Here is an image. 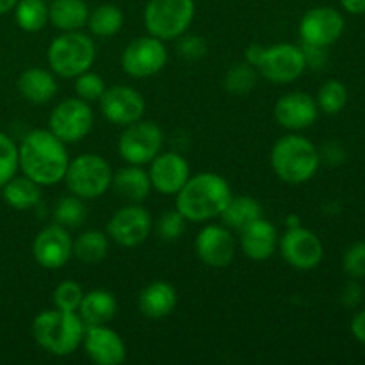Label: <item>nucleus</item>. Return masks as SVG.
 I'll return each instance as SVG.
<instances>
[{
  "instance_id": "1",
  "label": "nucleus",
  "mask_w": 365,
  "mask_h": 365,
  "mask_svg": "<svg viewBox=\"0 0 365 365\" xmlns=\"http://www.w3.org/2000/svg\"><path fill=\"white\" fill-rule=\"evenodd\" d=\"M18 164L21 173L41 187L59 184L70 164L66 143L61 141L48 128L29 132L18 146Z\"/></svg>"
},
{
  "instance_id": "2",
  "label": "nucleus",
  "mask_w": 365,
  "mask_h": 365,
  "mask_svg": "<svg viewBox=\"0 0 365 365\" xmlns=\"http://www.w3.org/2000/svg\"><path fill=\"white\" fill-rule=\"evenodd\" d=\"M175 209L192 223H205L221 216L232 198L227 178L217 173H198L189 177L184 187L177 192Z\"/></svg>"
},
{
  "instance_id": "3",
  "label": "nucleus",
  "mask_w": 365,
  "mask_h": 365,
  "mask_svg": "<svg viewBox=\"0 0 365 365\" xmlns=\"http://www.w3.org/2000/svg\"><path fill=\"white\" fill-rule=\"evenodd\" d=\"M86 324L78 312L53 309L38 314L32 321L36 344L53 356H68L82 346Z\"/></svg>"
},
{
  "instance_id": "4",
  "label": "nucleus",
  "mask_w": 365,
  "mask_h": 365,
  "mask_svg": "<svg viewBox=\"0 0 365 365\" xmlns=\"http://www.w3.org/2000/svg\"><path fill=\"white\" fill-rule=\"evenodd\" d=\"M321 155L310 139L298 134H287L278 139L271 150V166L282 182L299 185L317 173Z\"/></svg>"
},
{
  "instance_id": "5",
  "label": "nucleus",
  "mask_w": 365,
  "mask_h": 365,
  "mask_svg": "<svg viewBox=\"0 0 365 365\" xmlns=\"http://www.w3.org/2000/svg\"><path fill=\"white\" fill-rule=\"evenodd\" d=\"M95 59V41L82 31L63 32L50 43L46 50L50 71L63 78H75L91 70Z\"/></svg>"
},
{
  "instance_id": "6",
  "label": "nucleus",
  "mask_w": 365,
  "mask_h": 365,
  "mask_svg": "<svg viewBox=\"0 0 365 365\" xmlns=\"http://www.w3.org/2000/svg\"><path fill=\"white\" fill-rule=\"evenodd\" d=\"M113 170L103 157L82 153L70 160L63 182L71 195L82 200H95L106 195L113 185Z\"/></svg>"
},
{
  "instance_id": "7",
  "label": "nucleus",
  "mask_w": 365,
  "mask_h": 365,
  "mask_svg": "<svg viewBox=\"0 0 365 365\" xmlns=\"http://www.w3.org/2000/svg\"><path fill=\"white\" fill-rule=\"evenodd\" d=\"M195 13V0H150L143 18L150 36L163 41H173L187 32Z\"/></svg>"
},
{
  "instance_id": "8",
  "label": "nucleus",
  "mask_w": 365,
  "mask_h": 365,
  "mask_svg": "<svg viewBox=\"0 0 365 365\" xmlns=\"http://www.w3.org/2000/svg\"><path fill=\"white\" fill-rule=\"evenodd\" d=\"M164 146V134L159 125L152 121H135L123 127L118 139V153L127 164L145 166L150 164Z\"/></svg>"
},
{
  "instance_id": "9",
  "label": "nucleus",
  "mask_w": 365,
  "mask_h": 365,
  "mask_svg": "<svg viewBox=\"0 0 365 365\" xmlns=\"http://www.w3.org/2000/svg\"><path fill=\"white\" fill-rule=\"evenodd\" d=\"M95 114L86 100L73 96L57 103L48 116V130L66 145L82 141L91 132Z\"/></svg>"
},
{
  "instance_id": "10",
  "label": "nucleus",
  "mask_w": 365,
  "mask_h": 365,
  "mask_svg": "<svg viewBox=\"0 0 365 365\" xmlns=\"http://www.w3.org/2000/svg\"><path fill=\"white\" fill-rule=\"evenodd\" d=\"M305 57L302 46L292 43H278V45L264 46L257 70L273 84H289L302 77L305 71Z\"/></svg>"
},
{
  "instance_id": "11",
  "label": "nucleus",
  "mask_w": 365,
  "mask_h": 365,
  "mask_svg": "<svg viewBox=\"0 0 365 365\" xmlns=\"http://www.w3.org/2000/svg\"><path fill=\"white\" fill-rule=\"evenodd\" d=\"M168 63V50L163 39L145 36L128 43L121 53V68L128 77L148 78L164 70Z\"/></svg>"
},
{
  "instance_id": "12",
  "label": "nucleus",
  "mask_w": 365,
  "mask_h": 365,
  "mask_svg": "<svg viewBox=\"0 0 365 365\" xmlns=\"http://www.w3.org/2000/svg\"><path fill=\"white\" fill-rule=\"evenodd\" d=\"M152 227V216L148 210L139 203H130L113 214L107 223L106 234L110 241L123 248H135L148 239Z\"/></svg>"
},
{
  "instance_id": "13",
  "label": "nucleus",
  "mask_w": 365,
  "mask_h": 365,
  "mask_svg": "<svg viewBox=\"0 0 365 365\" xmlns=\"http://www.w3.org/2000/svg\"><path fill=\"white\" fill-rule=\"evenodd\" d=\"M278 248L285 262L298 271L314 269L319 266L324 255L321 239L303 227L287 228L284 237L278 241Z\"/></svg>"
},
{
  "instance_id": "14",
  "label": "nucleus",
  "mask_w": 365,
  "mask_h": 365,
  "mask_svg": "<svg viewBox=\"0 0 365 365\" xmlns=\"http://www.w3.org/2000/svg\"><path fill=\"white\" fill-rule=\"evenodd\" d=\"M32 257L43 269H61L73 257V239L68 228L53 223L38 232L32 242Z\"/></svg>"
},
{
  "instance_id": "15",
  "label": "nucleus",
  "mask_w": 365,
  "mask_h": 365,
  "mask_svg": "<svg viewBox=\"0 0 365 365\" xmlns=\"http://www.w3.org/2000/svg\"><path fill=\"white\" fill-rule=\"evenodd\" d=\"M98 102L103 118L118 127H127L143 120L146 109L143 95L130 86H113L106 89Z\"/></svg>"
},
{
  "instance_id": "16",
  "label": "nucleus",
  "mask_w": 365,
  "mask_h": 365,
  "mask_svg": "<svg viewBox=\"0 0 365 365\" xmlns=\"http://www.w3.org/2000/svg\"><path fill=\"white\" fill-rule=\"evenodd\" d=\"M235 250H237V242L230 228L225 225H207L196 235V255L205 266L212 269H223L230 266L235 257Z\"/></svg>"
},
{
  "instance_id": "17",
  "label": "nucleus",
  "mask_w": 365,
  "mask_h": 365,
  "mask_svg": "<svg viewBox=\"0 0 365 365\" xmlns=\"http://www.w3.org/2000/svg\"><path fill=\"white\" fill-rule=\"evenodd\" d=\"M344 32V18L337 9L328 6L314 7L299 21V38L307 45L330 46Z\"/></svg>"
},
{
  "instance_id": "18",
  "label": "nucleus",
  "mask_w": 365,
  "mask_h": 365,
  "mask_svg": "<svg viewBox=\"0 0 365 365\" xmlns=\"http://www.w3.org/2000/svg\"><path fill=\"white\" fill-rule=\"evenodd\" d=\"M82 346L89 360L98 365H120L127 359V346L123 339L107 324L86 327Z\"/></svg>"
},
{
  "instance_id": "19",
  "label": "nucleus",
  "mask_w": 365,
  "mask_h": 365,
  "mask_svg": "<svg viewBox=\"0 0 365 365\" xmlns=\"http://www.w3.org/2000/svg\"><path fill=\"white\" fill-rule=\"evenodd\" d=\"M148 177L152 189L160 195H177L191 177L189 163L177 152H160L150 163Z\"/></svg>"
},
{
  "instance_id": "20",
  "label": "nucleus",
  "mask_w": 365,
  "mask_h": 365,
  "mask_svg": "<svg viewBox=\"0 0 365 365\" xmlns=\"http://www.w3.org/2000/svg\"><path fill=\"white\" fill-rule=\"evenodd\" d=\"M274 120L287 130H303L314 125L319 114L316 98L303 91H292L280 96L274 103Z\"/></svg>"
},
{
  "instance_id": "21",
  "label": "nucleus",
  "mask_w": 365,
  "mask_h": 365,
  "mask_svg": "<svg viewBox=\"0 0 365 365\" xmlns=\"http://www.w3.org/2000/svg\"><path fill=\"white\" fill-rule=\"evenodd\" d=\"M278 232L273 223H269L264 217L250 223L241 230L239 245H241L242 253L250 260L262 262V260L271 259L278 248Z\"/></svg>"
},
{
  "instance_id": "22",
  "label": "nucleus",
  "mask_w": 365,
  "mask_h": 365,
  "mask_svg": "<svg viewBox=\"0 0 365 365\" xmlns=\"http://www.w3.org/2000/svg\"><path fill=\"white\" fill-rule=\"evenodd\" d=\"M177 303L178 294L173 285L157 280L143 289L138 298V309L148 319H163L173 312Z\"/></svg>"
},
{
  "instance_id": "23",
  "label": "nucleus",
  "mask_w": 365,
  "mask_h": 365,
  "mask_svg": "<svg viewBox=\"0 0 365 365\" xmlns=\"http://www.w3.org/2000/svg\"><path fill=\"white\" fill-rule=\"evenodd\" d=\"M116 312V296L107 289H93V291L84 292V298L78 307V316L84 321L86 327H100V324L110 323Z\"/></svg>"
},
{
  "instance_id": "24",
  "label": "nucleus",
  "mask_w": 365,
  "mask_h": 365,
  "mask_svg": "<svg viewBox=\"0 0 365 365\" xmlns=\"http://www.w3.org/2000/svg\"><path fill=\"white\" fill-rule=\"evenodd\" d=\"M110 187L130 203H141L143 200L148 198L152 191V182H150L148 171L135 164H128L113 175Z\"/></svg>"
},
{
  "instance_id": "25",
  "label": "nucleus",
  "mask_w": 365,
  "mask_h": 365,
  "mask_svg": "<svg viewBox=\"0 0 365 365\" xmlns=\"http://www.w3.org/2000/svg\"><path fill=\"white\" fill-rule=\"evenodd\" d=\"M18 91L27 102L46 103L56 96L57 81L45 68H27L18 78Z\"/></svg>"
},
{
  "instance_id": "26",
  "label": "nucleus",
  "mask_w": 365,
  "mask_h": 365,
  "mask_svg": "<svg viewBox=\"0 0 365 365\" xmlns=\"http://www.w3.org/2000/svg\"><path fill=\"white\" fill-rule=\"evenodd\" d=\"M88 18L89 7L84 0H52L48 6V24L63 32L81 31Z\"/></svg>"
},
{
  "instance_id": "27",
  "label": "nucleus",
  "mask_w": 365,
  "mask_h": 365,
  "mask_svg": "<svg viewBox=\"0 0 365 365\" xmlns=\"http://www.w3.org/2000/svg\"><path fill=\"white\" fill-rule=\"evenodd\" d=\"M0 189H2L4 202L16 210L32 209L41 200V185L36 184L34 180H31L25 175H21V177L14 175Z\"/></svg>"
},
{
  "instance_id": "28",
  "label": "nucleus",
  "mask_w": 365,
  "mask_h": 365,
  "mask_svg": "<svg viewBox=\"0 0 365 365\" xmlns=\"http://www.w3.org/2000/svg\"><path fill=\"white\" fill-rule=\"evenodd\" d=\"M220 217L225 227L241 232L250 223L262 217V205L252 196H237V198L232 196Z\"/></svg>"
},
{
  "instance_id": "29",
  "label": "nucleus",
  "mask_w": 365,
  "mask_h": 365,
  "mask_svg": "<svg viewBox=\"0 0 365 365\" xmlns=\"http://www.w3.org/2000/svg\"><path fill=\"white\" fill-rule=\"evenodd\" d=\"M107 252H109V235L103 232H82L73 241V257L88 266L102 262L107 257Z\"/></svg>"
},
{
  "instance_id": "30",
  "label": "nucleus",
  "mask_w": 365,
  "mask_h": 365,
  "mask_svg": "<svg viewBox=\"0 0 365 365\" xmlns=\"http://www.w3.org/2000/svg\"><path fill=\"white\" fill-rule=\"evenodd\" d=\"M123 11L114 4H100L93 11H89L88 27L93 36L98 38H110L116 36L123 27Z\"/></svg>"
},
{
  "instance_id": "31",
  "label": "nucleus",
  "mask_w": 365,
  "mask_h": 365,
  "mask_svg": "<svg viewBox=\"0 0 365 365\" xmlns=\"http://www.w3.org/2000/svg\"><path fill=\"white\" fill-rule=\"evenodd\" d=\"M14 20L25 32H38L48 24L46 0H18L14 6Z\"/></svg>"
},
{
  "instance_id": "32",
  "label": "nucleus",
  "mask_w": 365,
  "mask_h": 365,
  "mask_svg": "<svg viewBox=\"0 0 365 365\" xmlns=\"http://www.w3.org/2000/svg\"><path fill=\"white\" fill-rule=\"evenodd\" d=\"M257 84V68H253L252 64L237 63L227 71L225 75V89H227L230 95L235 96H245L255 88Z\"/></svg>"
},
{
  "instance_id": "33",
  "label": "nucleus",
  "mask_w": 365,
  "mask_h": 365,
  "mask_svg": "<svg viewBox=\"0 0 365 365\" xmlns=\"http://www.w3.org/2000/svg\"><path fill=\"white\" fill-rule=\"evenodd\" d=\"M53 220L64 228L81 227L86 220L84 200L75 195L63 196L53 209Z\"/></svg>"
},
{
  "instance_id": "34",
  "label": "nucleus",
  "mask_w": 365,
  "mask_h": 365,
  "mask_svg": "<svg viewBox=\"0 0 365 365\" xmlns=\"http://www.w3.org/2000/svg\"><path fill=\"white\" fill-rule=\"evenodd\" d=\"M317 107L327 114H337L348 103V89L341 81H328L317 93Z\"/></svg>"
},
{
  "instance_id": "35",
  "label": "nucleus",
  "mask_w": 365,
  "mask_h": 365,
  "mask_svg": "<svg viewBox=\"0 0 365 365\" xmlns=\"http://www.w3.org/2000/svg\"><path fill=\"white\" fill-rule=\"evenodd\" d=\"M82 298H84V289L78 282L64 280L53 289L52 302L53 307L64 312H78Z\"/></svg>"
},
{
  "instance_id": "36",
  "label": "nucleus",
  "mask_w": 365,
  "mask_h": 365,
  "mask_svg": "<svg viewBox=\"0 0 365 365\" xmlns=\"http://www.w3.org/2000/svg\"><path fill=\"white\" fill-rule=\"evenodd\" d=\"M20 170L18 164V146L7 134L0 132V187L16 175Z\"/></svg>"
},
{
  "instance_id": "37",
  "label": "nucleus",
  "mask_w": 365,
  "mask_h": 365,
  "mask_svg": "<svg viewBox=\"0 0 365 365\" xmlns=\"http://www.w3.org/2000/svg\"><path fill=\"white\" fill-rule=\"evenodd\" d=\"M75 95L86 102H98L106 91V82L98 73H93L91 70L84 71L78 77H75Z\"/></svg>"
},
{
  "instance_id": "38",
  "label": "nucleus",
  "mask_w": 365,
  "mask_h": 365,
  "mask_svg": "<svg viewBox=\"0 0 365 365\" xmlns=\"http://www.w3.org/2000/svg\"><path fill=\"white\" fill-rule=\"evenodd\" d=\"M185 232V217L178 212L177 209L163 214L160 220L157 221V234L163 241H177Z\"/></svg>"
},
{
  "instance_id": "39",
  "label": "nucleus",
  "mask_w": 365,
  "mask_h": 365,
  "mask_svg": "<svg viewBox=\"0 0 365 365\" xmlns=\"http://www.w3.org/2000/svg\"><path fill=\"white\" fill-rule=\"evenodd\" d=\"M344 271L353 278L365 277V241L349 246L342 259Z\"/></svg>"
},
{
  "instance_id": "40",
  "label": "nucleus",
  "mask_w": 365,
  "mask_h": 365,
  "mask_svg": "<svg viewBox=\"0 0 365 365\" xmlns=\"http://www.w3.org/2000/svg\"><path fill=\"white\" fill-rule=\"evenodd\" d=\"M177 50L182 57L191 61H198L205 57L207 53V41L198 34H182L178 38Z\"/></svg>"
},
{
  "instance_id": "41",
  "label": "nucleus",
  "mask_w": 365,
  "mask_h": 365,
  "mask_svg": "<svg viewBox=\"0 0 365 365\" xmlns=\"http://www.w3.org/2000/svg\"><path fill=\"white\" fill-rule=\"evenodd\" d=\"M302 50H303V57H305L307 68L321 70V68L327 64L328 61L327 46H316V45H307V43H303Z\"/></svg>"
},
{
  "instance_id": "42",
  "label": "nucleus",
  "mask_w": 365,
  "mask_h": 365,
  "mask_svg": "<svg viewBox=\"0 0 365 365\" xmlns=\"http://www.w3.org/2000/svg\"><path fill=\"white\" fill-rule=\"evenodd\" d=\"M351 334L359 342L365 344V309L360 310L351 321Z\"/></svg>"
},
{
  "instance_id": "43",
  "label": "nucleus",
  "mask_w": 365,
  "mask_h": 365,
  "mask_svg": "<svg viewBox=\"0 0 365 365\" xmlns=\"http://www.w3.org/2000/svg\"><path fill=\"white\" fill-rule=\"evenodd\" d=\"M362 299V287L359 284H349L344 289V294H342V302L349 307H355L356 303Z\"/></svg>"
},
{
  "instance_id": "44",
  "label": "nucleus",
  "mask_w": 365,
  "mask_h": 365,
  "mask_svg": "<svg viewBox=\"0 0 365 365\" xmlns=\"http://www.w3.org/2000/svg\"><path fill=\"white\" fill-rule=\"evenodd\" d=\"M262 50H264V45H259V43H253V45H250L245 52L246 63L252 64L253 68H257V64H259V61H260V56H262Z\"/></svg>"
},
{
  "instance_id": "45",
  "label": "nucleus",
  "mask_w": 365,
  "mask_h": 365,
  "mask_svg": "<svg viewBox=\"0 0 365 365\" xmlns=\"http://www.w3.org/2000/svg\"><path fill=\"white\" fill-rule=\"evenodd\" d=\"M342 7L351 14H364L365 13V0H341Z\"/></svg>"
},
{
  "instance_id": "46",
  "label": "nucleus",
  "mask_w": 365,
  "mask_h": 365,
  "mask_svg": "<svg viewBox=\"0 0 365 365\" xmlns=\"http://www.w3.org/2000/svg\"><path fill=\"white\" fill-rule=\"evenodd\" d=\"M18 4V0H0V14L9 13L11 9H14V6Z\"/></svg>"
},
{
  "instance_id": "47",
  "label": "nucleus",
  "mask_w": 365,
  "mask_h": 365,
  "mask_svg": "<svg viewBox=\"0 0 365 365\" xmlns=\"http://www.w3.org/2000/svg\"><path fill=\"white\" fill-rule=\"evenodd\" d=\"M287 227H289V228L299 227V217H298V216H289V217H287Z\"/></svg>"
}]
</instances>
